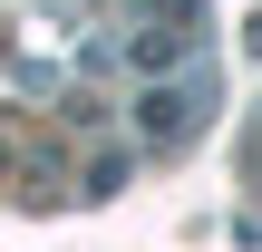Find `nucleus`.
<instances>
[{"label": "nucleus", "mask_w": 262, "mask_h": 252, "mask_svg": "<svg viewBox=\"0 0 262 252\" xmlns=\"http://www.w3.org/2000/svg\"><path fill=\"white\" fill-rule=\"evenodd\" d=\"M136 117H146V136H185V126H194V107H185L175 87H146V97H136Z\"/></svg>", "instance_id": "obj_1"}, {"label": "nucleus", "mask_w": 262, "mask_h": 252, "mask_svg": "<svg viewBox=\"0 0 262 252\" xmlns=\"http://www.w3.org/2000/svg\"><path fill=\"white\" fill-rule=\"evenodd\" d=\"M185 39H194V29H146V39H136V68H165V58H185Z\"/></svg>", "instance_id": "obj_2"}]
</instances>
